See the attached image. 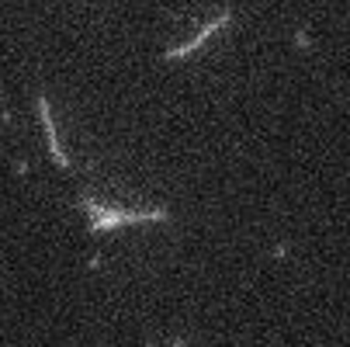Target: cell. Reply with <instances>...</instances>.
<instances>
[{"mask_svg": "<svg viewBox=\"0 0 350 347\" xmlns=\"http://www.w3.org/2000/svg\"><path fill=\"white\" fill-rule=\"evenodd\" d=\"M80 209H83L90 219H97V216L105 212V205H101V202H94V198H80Z\"/></svg>", "mask_w": 350, "mask_h": 347, "instance_id": "obj_4", "label": "cell"}, {"mask_svg": "<svg viewBox=\"0 0 350 347\" xmlns=\"http://www.w3.org/2000/svg\"><path fill=\"white\" fill-rule=\"evenodd\" d=\"M295 45H298V49H309V35L298 31V35H295Z\"/></svg>", "mask_w": 350, "mask_h": 347, "instance_id": "obj_5", "label": "cell"}, {"mask_svg": "<svg viewBox=\"0 0 350 347\" xmlns=\"http://www.w3.org/2000/svg\"><path fill=\"white\" fill-rule=\"evenodd\" d=\"M229 21H232V14H229V11H222L219 18H212V21H208V25H205L202 31H198V35H194L191 42H184V45H174V49H167V53H163V60H184V56H191L194 49H202V45H205V42H208V38H212V35H215L219 28H226Z\"/></svg>", "mask_w": 350, "mask_h": 347, "instance_id": "obj_2", "label": "cell"}, {"mask_svg": "<svg viewBox=\"0 0 350 347\" xmlns=\"http://www.w3.org/2000/svg\"><path fill=\"white\" fill-rule=\"evenodd\" d=\"M38 115H42V125H45V136H49V150H53V160H56V167H70V157L59 150V139H56V122H53V112H49V101L38 94Z\"/></svg>", "mask_w": 350, "mask_h": 347, "instance_id": "obj_3", "label": "cell"}, {"mask_svg": "<svg viewBox=\"0 0 350 347\" xmlns=\"http://www.w3.org/2000/svg\"><path fill=\"white\" fill-rule=\"evenodd\" d=\"M167 219H170L167 209H142V212L105 209L97 219H90V233H105V229H115V226H135V222H167Z\"/></svg>", "mask_w": 350, "mask_h": 347, "instance_id": "obj_1", "label": "cell"}]
</instances>
